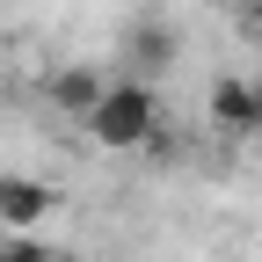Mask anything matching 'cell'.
<instances>
[{
    "label": "cell",
    "instance_id": "obj_1",
    "mask_svg": "<svg viewBox=\"0 0 262 262\" xmlns=\"http://www.w3.org/2000/svg\"><path fill=\"white\" fill-rule=\"evenodd\" d=\"M80 124H88V139L102 146V153H139V146L160 139V95H153L146 80L124 73V80L102 88V102H95Z\"/></svg>",
    "mask_w": 262,
    "mask_h": 262
},
{
    "label": "cell",
    "instance_id": "obj_2",
    "mask_svg": "<svg viewBox=\"0 0 262 262\" xmlns=\"http://www.w3.org/2000/svg\"><path fill=\"white\" fill-rule=\"evenodd\" d=\"M175 58H182V37H175V22H160V15H139L124 29V73L131 80H146V88H160L175 73Z\"/></svg>",
    "mask_w": 262,
    "mask_h": 262
},
{
    "label": "cell",
    "instance_id": "obj_3",
    "mask_svg": "<svg viewBox=\"0 0 262 262\" xmlns=\"http://www.w3.org/2000/svg\"><path fill=\"white\" fill-rule=\"evenodd\" d=\"M58 211V189L37 175H0V241L8 233H44V219Z\"/></svg>",
    "mask_w": 262,
    "mask_h": 262
},
{
    "label": "cell",
    "instance_id": "obj_4",
    "mask_svg": "<svg viewBox=\"0 0 262 262\" xmlns=\"http://www.w3.org/2000/svg\"><path fill=\"white\" fill-rule=\"evenodd\" d=\"M204 124L226 131V139H248V124H255V80L248 73H219L204 88Z\"/></svg>",
    "mask_w": 262,
    "mask_h": 262
},
{
    "label": "cell",
    "instance_id": "obj_5",
    "mask_svg": "<svg viewBox=\"0 0 262 262\" xmlns=\"http://www.w3.org/2000/svg\"><path fill=\"white\" fill-rule=\"evenodd\" d=\"M102 73H95V66H58L51 73V110H66V117H88L95 102H102Z\"/></svg>",
    "mask_w": 262,
    "mask_h": 262
},
{
    "label": "cell",
    "instance_id": "obj_6",
    "mask_svg": "<svg viewBox=\"0 0 262 262\" xmlns=\"http://www.w3.org/2000/svg\"><path fill=\"white\" fill-rule=\"evenodd\" d=\"M0 262H58V255H51V241H37V233H8V241H0Z\"/></svg>",
    "mask_w": 262,
    "mask_h": 262
},
{
    "label": "cell",
    "instance_id": "obj_7",
    "mask_svg": "<svg viewBox=\"0 0 262 262\" xmlns=\"http://www.w3.org/2000/svg\"><path fill=\"white\" fill-rule=\"evenodd\" d=\"M241 29H248L255 44H262V0H248V8H241Z\"/></svg>",
    "mask_w": 262,
    "mask_h": 262
},
{
    "label": "cell",
    "instance_id": "obj_8",
    "mask_svg": "<svg viewBox=\"0 0 262 262\" xmlns=\"http://www.w3.org/2000/svg\"><path fill=\"white\" fill-rule=\"evenodd\" d=\"M248 139H262V80H255V124H248Z\"/></svg>",
    "mask_w": 262,
    "mask_h": 262
},
{
    "label": "cell",
    "instance_id": "obj_9",
    "mask_svg": "<svg viewBox=\"0 0 262 262\" xmlns=\"http://www.w3.org/2000/svg\"><path fill=\"white\" fill-rule=\"evenodd\" d=\"M219 8H248V0H219Z\"/></svg>",
    "mask_w": 262,
    "mask_h": 262
}]
</instances>
